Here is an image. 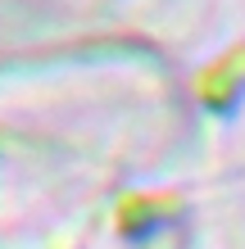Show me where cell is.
<instances>
[{
	"mask_svg": "<svg viewBox=\"0 0 245 249\" xmlns=\"http://www.w3.org/2000/svg\"><path fill=\"white\" fill-rule=\"evenodd\" d=\"M154 222V199H127L118 209V231L123 236H146Z\"/></svg>",
	"mask_w": 245,
	"mask_h": 249,
	"instance_id": "6da1fadb",
	"label": "cell"
}]
</instances>
